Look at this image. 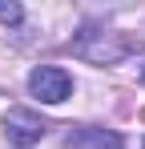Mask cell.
<instances>
[{"mask_svg":"<svg viewBox=\"0 0 145 149\" xmlns=\"http://www.w3.org/2000/svg\"><path fill=\"white\" fill-rule=\"evenodd\" d=\"M28 89L45 101V105H61V101L72 93V81H69L65 69H56V65H40V69H32V77H28Z\"/></svg>","mask_w":145,"mask_h":149,"instance_id":"cell-1","label":"cell"},{"mask_svg":"<svg viewBox=\"0 0 145 149\" xmlns=\"http://www.w3.org/2000/svg\"><path fill=\"white\" fill-rule=\"evenodd\" d=\"M4 129H8V141H16V145H36L45 137V121L28 109H12L4 117Z\"/></svg>","mask_w":145,"mask_h":149,"instance_id":"cell-2","label":"cell"},{"mask_svg":"<svg viewBox=\"0 0 145 149\" xmlns=\"http://www.w3.org/2000/svg\"><path fill=\"white\" fill-rule=\"evenodd\" d=\"M65 149H125L113 129H72L65 137Z\"/></svg>","mask_w":145,"mask_h":149,"instance_id":"cell-3","label":"cell"},{"mask_svg":"<svg viewBox=\"0 0 145 149\" xmlns=\"http://www.w3.org/2000/svg\"><path fill=\"white\" fill-rule=\"evenodd\" d=\"M0 20L4 24H16L20 20V4H0Z\"/></svg>","mask_w":145,"mask_h":149,"instance_id":"cell-4","label":"cell"},{"mask_svg":"<svg viewBox=\"0 0 145 149\" xmlns=\"http://www.w3.org/2000/svg\"><path fill=\"white\" fill-rule=\"evenodd\" d=\"M141 77H145V69H141Z\"/></svg>","mask_w":145,"mask_h":149,"instance_id":"cell-5","label":"cell"}]
</instances>
